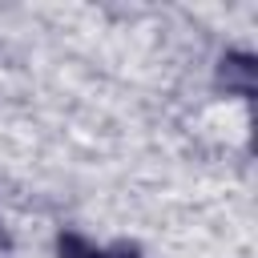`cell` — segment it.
Instances as JSON below:
<instances>
[{
  "mask_svg": "<svg viewBox=\"0 0 258 258\" xmlns=\"http://www.w3.org/2000/svg\"><path fill=\"white\" fill-rule=\"evenodd\" d=\"M214 81H218V89L250 101V97H254V85H258V60H254V52H250V48H230V52H222Z\"/></svg>",
  "mask_w": 258,
  "mask_h": 258,
  "instance_id": "obj_1",
  "label": "cell"
},
{
  "mask_svg": "<svg viewBox=\"0 0 258 258\" xmlns=\"http://www.w3.org/2000/svg\"><path fill=\"white\" fill-rule=\"evenodd\" d=\"M56 258H105V250L81 230H60L56 234Z\"/></svg>",
  "mask_w": 258,
  "mask_h": 258,
  "instance_id": "obj_2",
  "label": "cell"
},
{
  "mask_svg": "<svg viewBox=\"0 0 258 258\" xmlns=\"http://www.w3.org/2000/svg\"><path fill=\"white\" fill-rule=\"evenodd\" d=\"M101 250H105V258H145V254H141V246H137V242H129V238L109 242V246H101Z\"/></svg>",
  "mask_w": 258,
  "mask_h": 258,
  "instance_id": "obj_3",
  "label": "cell"
}]
</instances>
